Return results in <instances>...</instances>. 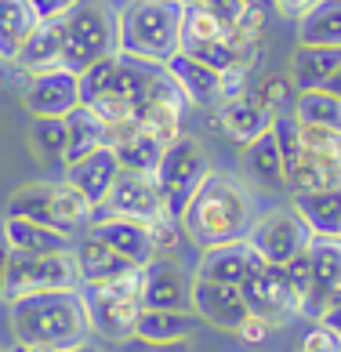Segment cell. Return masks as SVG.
I'll return each instance as SVG.
<instances>
[{"instance_id": "6da1fadb", "label": "cell", "mask_w": 341, "mask_h": 352, "mask_svg": "<svg viewBox=\"0 0 341 352\" xmlns=\"http://www.w3.org/2000/svg\"><path fill=\"white\" fill-rule=\"evenodd\" d=\"M258 218V200L254 189L247 186L240 175L229 171H211L200 189L192 192V200L186 204V211L178 214L182 232L200 247H218L232 240H247Z\"/></svg>"}, {"instance_id": "7a4b0ae2", "label": "cell", "mask_w": 341, "mask_h": 352, "mask_svg": "<svg viewBox=\"0 0 341 352\" xmlns=\"http://www.w3.org/2000/svg\"><path fill=\"white\" fill-rule=\"evenodd\" d=\"M11 331L15 342L25 349H51V352H69L91 338L87 309L76 291H44V294H25L11 302Z\"/></svg>"}, {"instance_id": "3957f363", "label": "cell", "mask_w": 341, "mask_h": 352, "mask_svg": "<svg viewBox=\"0 0 341 352\" xmlns=\"http://www.w3.org/2000/svg\"><path fill=\"white\" fill-rule=\"evenodd\" d=\"M182 0H127L120 8V55L167 66L182 51Z\"/></svg>"}, {"instance_id": "277c9868", "label": "cell", "mask_w": 341, "mask_h": 352, "mask_svg": "<svg viewBox=\"0 0 341 352\" xmlns=\"http://www.w3.org/2000/svg\"><path fill=\"white\" fill-rule=\"evenodd\" d=\"M62 22H65L62 69L80 76L95 62L120 55V11L109 0H76L62 15Z\"/></svg>"}, {"instance_id": "5b68a950", "label": "cell", "mask_w": 341, "mask_h": 352, "mask_svg": "<svg viewBox=\"0 0 341 352\" xmlns=\"http://www.w3.org/2000/svg\"><path fill=\"white\" fill-rule=\"evenodd\" d=\"M80 298L87 309L91 334L102 342L124 345L135 338L138 316H142V269H131L127 276L102 280V283H80Z\"/></svg>"}, {"instance_id": "8992f818", "label": "cell", "mask_w": 341, "mask_h": 352, "mask_svg": "<svg viewBox=\"0 0 341 352\" xmlns=\"http://www.w3.org/2000/svg\"><path fill=\"white\" fill-rule=\"evenodd\" d=\"M211 156H207V146L196 135L182 131L160 156V167L153 171L156 186H160V197L167 204L170 214H182L186 204L192 200V192L200 189V182L211 175Z\"/></svg>"}, {"instance_id": "52a82bcc", "label": "cell", "mask_w": 341, "mask_h": 352, "mask_svg": "<svg viewBox=\"0 0 341 352\" xmlns=\"http://www.w3.org/2000/svg\"><path fill=\"white\" fill-rule=\"evenodd\" d=\"M76 287H80V269H76L73 247L69 251H58V254H19V251H11L0 298L11 305L25 294L76 291Z\"/></svg>"}, {"instance_id": "ba28073f", "label": "cell", "mask_w": 341, "mask_h": 352, "mask_svg": "<svg viewBox=\"0 0 341 352\" xmlns=\"http://www.w3.org/2000/svg\"><path fill=\"white\" fill-rule=\"evenodd\" d=\"M341 189V131L301 124V156L287 171V192Z\"/></svg>"}, {"instance_id": "9c48e42d", "label": "cell", "mask_w": 341, "mask_h": 352, "mask_svg": "<svg viewBox=\"0 0 341 352\" xmlns=\"http://www.w3.org/2000/svg\"><path fill=\"white\" fill-rule=\"evenodd\" d=\"M309 240H312V232H309V226L301 221V214L291 204L287 207H269L265 214L254 218L251 232H247V243H251L258 251V258L269 262V265L294 262V258L309 247Z\"/></svg>"}, {"instance_id": "30bf717a", "label": "cell", "mask_w": 341, "mask_h": 352, "mask_svg": "<svg viewBox=\"0 0 341 352\" xmlns=\"http://www.w3.org/2000/svg\"><path fill=\"white\" fill-rule=\"evenodd\" d=\"M240 294L247 302V312L258 320H265L272 331L287 327L298 312H294V302H291V291H287V272L283 265H269V262H258L247 280L240 283Z\"/></svg>"}, {"instance_id": "8fae6325", "label": "cell", "mask_w": 341, "mask_h": 352, "mask_svg": "<svg viewBox=\"0 0 341 352\" xmlns=\"http://www.w3.org/2000/svg\"><path fill=\"white\" fill-rule=\"evenodd\" d=\"M98 211L102 214L135 218V221H146V226H149V221H156V218H164V214H170L164 197H160L156 178L153 175H142V171H124V167H120V175H116L109 197H106V204H102Z\"/></svg>"}, {"instance_id": "7c38bea8", "label": "cell", "mask_w": 341, "mask_h": 352, "mask_svg": "<svg viewBox=\"0 0 341 352\" xmlns=\"http://www.w3.org/2000/svg\"><path fill=\"white\" fill-rule=\"evenodd\" d=\"M142 305L146 309H192V276L175 254H156L142 265Z\"/></svg>"}, {"instance_id": "4fadbf2b", "label": "cell", "mask_w": 341, "mask_h": 352, "mask_svg": "<svg viewBox=\"0 0 341 352\" xmlns=\"http://www.w3.org/2000/svg\"><path fill=\"white\" fill-rule=\"evenodd\" d=\"M22 109L33 116H55L65 120L76 106H80V76L69 69H51V73H36L30 76V84L19 91Z\"/></svg>"}, {"instance_id": "5bb4252c", "label": "cell", "mask_w": 341, "mask_h": 352, "mask_svg": "<svg viewBox=\"0 0 341 352\" xmlns=\"http://www.w3.org/2000/svg\"><path fill=\"white\" fill-rule=\"evenodd\" d=\"M309 262H312V294L301 316L320 323L323 312L331 309V294L341 283V236H312L309 240Z\"/></svg>"}, {"instance_id": "9a60e30c", "label": "cell", "mask_w": 341, "mask_h": 352, "mask_svg": "<svg viewBox=\"0 0 341 352\" xmlns=\"http://www.w3.org/2000/svg\"><path fill=\"white\" fill-rule=\"evenodd\" d=\"M192 312L200 316V323H211V327L226 331V334H236L240 323L251 316L240 287L196 280V276H192Z\"/></svg>"}, {"instance_id": "2e32d148", "label": "cell", "mask_w": 341, "mask_h": 352, "mask_svg": "<svg viewBox=\"0 0 341 352\" xmlns=\"http://www.w3.org/2000/svg\"><path fill=\"white\" fill-rule=\"evenodd\" d=\"M102 243H109L120 258H127L131 265H149L156 258V243H153V232L146 221H135V218H120V214H102L95 211V221L87 226Z\"/></svg>"}, {"instance_id": "e0dca14e", "label": "cell", "mask_w": 341, "mask_h": 352, "mask_svg": "<svg viewBox=\"0 0 341 352\" xmlns=\"http://www.w3.org/2000/svg\"><path fill=\"white\" fill-rule=\"evenodd\" d=\"M214 124L221 127V135L232 138L236 146H251L254 138H261L272 127V113L258 102L254 95V84L243 91V95H236L229 102H221V106L214 109Z\"/></svg>"}, {"instance_id": "ac0fdd59", "label": "cell", "mask_w": 341, "mask_h": 352, "mask_svg": "<svg viewBox=\"0 0 341 352\" xmlns=\"http://www.w3.org/2000/svg\"><path fill=\"white\" fill-rule=\"evenodd\" d=\"M167 73L175 76V84L182 87V95H186L189 106H196V109H218L221 102H226L221 69L186 55V51H178V55L167 62Z\"/></svg>"}, {"instance_id": "d6986e66", "label": "cell", "mask_w": 341, "mask_h": 352, "mask_svg": "<svg viewBox=\"0 0 341 352\" xmlns=\"http://www.w3.org/2000/svg\"><path fill=\"white\" fill-rule=\"evenodd\" d=\"M116 175H120V160H116L113 146H102L95 153L80 156V160L65 164V182H69L76 192H84V200L95 207V211L106 204Z\"/></svg>"}, {"instance_id": "ffe728a7", "label": "cell", "mask_w": 341, "mask_h": 352, "mask_svg": "<svg viewBox=\"0 0 341 352\" xmlns=\"http://www.w3.org/2000/svg\"><path fill=\"white\" fill-rule=\"evenodd\" d=\"M261 262L258 251L247 240H232V243H218V247H204L200 262H196V280H211V283H229L240 287L247 280V272Z\"/></svg>"}, {"instance_id": "44dd1931", "label": "cell", "mask_w": 341, "mask_h": 352, "mask_svg": "<svg viewBox=\"0 0 341 352\" xmlns=\"http://www.w3.org/2000/svg\"><path fill=\"white\" fill-rule=\"evenodd\" d=\"M62 51H65V22L62 19H41L11 66L30 73V76L51 73V69H62Z\"/></svg>"}, {"instance_id": "7402d4cb", "label": "cell", "mask_w": 341, "mask_h": 352, "mask_svg": "<svg viewBox=\"0 0 341 352\" xmlns=\"http://www.w3.org/2000/svg\"><path fill=\"white\" fill-rule=\"evenodd\" d=\"M109 146L116 153V160H120L124 171H142V175H153L156 167H160V156L167 149V142H160L149 127H142L138 120L135 124H124L116 127Z\"/></svg>"}, {"instance_id": "603a6c76", "label": "cell", "mask_w": 341, "mask_h": 352, "mask_svg": "<svg viewBox=\"0 0 341 352\" xmlns=\"http://www.w3.org/2000/svg\"><path fill=\"white\" fill-rule=\"evenodd\" d=\"M73 258H76V269H80V283H102V280H116V276H127L131 265L127 258H120L109 243H102L91 229H84L80 236L73 240Z\"/></svg>"}, {"instance_id": "cb8c5ba5", "label": "cell", "mask_w": 341, "mask_h": 352, "mask_svg": "<svg viewBox=\"0 0 341 352\" xmlns=\"http://www.w3.org/2000/svg\"><path fill=\"white\" fill-rule=\"evenodd\" d=\"M200 331V316L192 309L175 312V309H142L135 338L153 345H170V342H192V334Z\"/></svg>"}, {"instance_id": "d4e9b609", "label": "cell", "mask_w": 341, "mask_h": 352, "mask_svg": "<svg viewBox=\"0 0 341 352\" xmlns=\"http://www.w3.org/2000/svg\"><path fill=\"white\" fill-rule=\"evenodd\" d=\"M338 62H341V47L298 44L291 62H287V76H291L294 91H320V87H327Z\"/></svg>"}, {"instance_id": "484cf974", "label": "cell", "mask_w": 341, "mask_h": 352, "mask_svg": "<svg viewBox=\"0 0 341 352\" xmlns=\"http://www.w3.org/2000/svg\"><path fill=\"white\" fill-rule=\"evenodd\" d=\"M243 171L251 178V186L269 189V192H287V175L280 160V146L272 138V127L261 138H254L251 146H243Z\"/></svg>"}, {"instance_id": "4316f807", "label": "cell", "mask_w": 341, "mask_h": 352, "mask_svg": "<svg viewBox=\"0 0 341 352\" xmlns=\"http://www.w3.org/2000/svg\"><path fill=\"white\" fill-rule=\"evenodd\" d=\"M291 207L301 214L312 236H341V189H316L291 197Z\"/></svg>"}, {"instance_id": "83f0119b", "label": "cell", "mask_w": 341, "mask_h": 352, "mask_svg": "<svg viewBox=\"0 0 341 352\" xmlns=\"http://www.w3.org/2000/svg\"><path fill=\"white\" fill-rule=\"evenodd\" d=\"M36 11L30 0H0V62L11 66L19 58L22 44L36 30Z\"/></svg>"}, {"instance_id": "f1b7e54d", "label": "cell", "mask_w": 341, "mask_h": 352, "mask_svg": "<svg viewBox=\"0 0 341 352\" xmlns=\"http://www.w3.org/2000/svg\"><path fill=\"white\" fill-rule=\"evenodd\" d=\"M65 131H69V153H65V164L80 160V156L95 153L102 146H109V138H113L109 124L102 120L95 109H87V106H76L69 116H65Z\"/></svg>"}, {"instance_id": "f546056e", "label": "cell", "mask_w": 341, "mask_h": 352, "mask_svg": "<svg viewBox=\"0 0 341 352\" xmlns=\"http://www.w3.org/2000/svg\"><path fill=\"white\" fill-rule=\"evenodd\" d=\"M4 229H8L11 251H19V254H58L73 247V236H62V232L41 226V221L4 218Z\"/></svg>"}, {"instance_id": "4dcf8cb0", "label": "cell", "mask_w": 341, "mask_h": 352, "mask_svg": "<svg viewBox=\"0 0 341 352\" xmlns=\"http://www.w3.org/2000/svg\"><path fill=\"white\" fill-rule=\"evenodd\" d=\"M298 44L341 47V0H316L298 19Z\"/></svg>"}, {"instance_id": "1f68e13d", "label": "cell", "mask_w": 341, "mask_h": 352, "mask_svg": "<svg viewBox=\"0 0 341 352\" xmlns=\"http://www.w3.org/2000/svg\"><path fill=\"white\" fill-rule=\"evenodd\" d=\"M33 156L41 164H62L65 167V153H69V131H65V120L55 116H33L30 131H25Z\"/></svg>"}, {"instance_id": "d6a6232c", "label": "cell", "mask_w": 341, "mask_h": 352, "mask_svg": "<svg viewBox=\"0 0 341 352\" xmlns=\"http://www.w3.org/2000/svg\"><path fill=\"white\" fill-rule=\"evenodd\" d=\"M294 120L305 127H331V131H341V98L331 95V91H298L294 98Z\"/></svg>"}, {"instance_id": "836d02e7", "label": "cell", "mask_w": 341, "mask_h": 352, "mask_svg": "<svg viewBox=\"0 0 341 352\" xmlns=\"http://www.w3.org/2000/svg\"><path fill=\"white\" fill-rule=\"evenodd\" d=\"M254 95H258L261 106L272 113V120H276V116H283V113L294 109L298 91H294V84H291V76H287V73H269L265 80H258Z\"/></svg>"}, {"instance_id": "e575fe53", "label": "cell", "mask_w": 341, "mask_h": 352, "mask_svg": "<svg viewBox=\"0 0 341 352\" xmlns=\"http://www.w3.org/2000/svg\"><path fill=\"white\" fill-rule=\"evenodd\" d=\"M283 272H287V291H291L294 312L301 316V312H305L309 294H312V262H309V251H301L294 262H287Z\"/></svg>"}, {"instance_id": "d590c367", "label": "cell", "mask_w": 341, "mask_h": 352, "mask_svg": "<svg viewBox=\"0 0 341 352\" xmlns=\"http://www.w3.org/2000/svg\"><path fill=\"white\" fill-rule=\"evenodd\" d=\"M149 232H153L156 254H175V247H178V240L186 236V232H182V221H178L175 214H164V218H156V221H149Z\"/></svg>"}, {"instance_id": "8d00e7d4", "label": "cell", "mask_w": 341, "mask_h": 352, "mask_svg": "<svg viewBox=\"0 0 341 352\" xmlns=\"http://www.w3.org/2000/svg\"><path fill=\"white\" fill-rule=\"evenodd\" d=\"M294 352H341V338L327 323H312V331L301 338Z\"/></svg>"}, {"instance_id": "74e56055", "label": "cell", "mask_w": 341, "mask_h": 352, "mask_svg": "<svg viewBox=\"0 0 341 352\" xmlns=\"http://www.w3.org/2000/svg\"><path fill=\"white\" fill-rule=\"evenodd\" d=\"M269 334H272V327H269L265 320H258V316H247V320L240 323V331H236V338H240V342H247V345L265 342Z\"/></svg>"}, {"instance_id": "f35d334b", "label": "cell", "mask_w": 341, "mask_h": 352, "mask_svg": "<svg viewBox=\"0 0 341 352\" xmlns=\"http://www.w3.org/2000/svg\"><path fill=\"white\" fill-rule=\"evenodd\" d=\"M204 4L211 8L221 22H229V25H236V22L243 19V11H247L243 0H204Z\"/></svg>"}, {"instance_id": "ab89813d", "label": "cell", "mask_w": 341, "mask_h": 352, "mask_svg": "<svg viewBox=\"0 0 341 352\" xmlns=\"http://www.w3.org/2000/svg\"><path fill=\"white\" fill-rule=\"evenodd\" d=\"M124 352H192V342L153 345V342H138V338H131V342H124Z\"/></svg>"}, {"instance_id": "60d3db41", "label": "cell", "mask_w": 341, "mask_h": 352, "mask_svg": "<svg viewBox=\"0 0 341 352\" xmlns=\"http://www.w3.org/2000/svg\"><path fill=\"white\" fill-rule=\"evenodd\" d=\"M30 4L36 11V19H62L76 0H30Z\"/></svg>"}, {"instance_id": "b9f144b4", "label": "cell", "mask_w": 341, "mask_h": 352, "mask_svg": "<svg viewBox=\"0 0 341 352\" xmlns=\"http://www.w3.org/2000/svg\"><path fill=\"white\" fill-rule=\"evenodd\" d=\"M312 4H316V0H272V11H280L283 19H294L298 22Z\"/></svg>"}, {"instance_id": "7bdbcfd3", "label": "cell", "mask_w": 341, "mask_h": 352, "mask_svg": "<svg viewBox=\"0 0 341 352\" xmlns=\"http://www.w3.org/2000/svg\"><path fill=\"white\" fill-rule=\"evenodd\" d=\"M8 262H11V240H8V229H4V214H0V291H4Z\"/></svg>"}, {"instance_id": "ee69618b", "label": "cell", "mask_w": 341, "mask_h": 352, "mask_svg": "<svg viewBox=\"0 0 341 352\" xmlns=\"http://www.w3.org/2000/svg\"><path fill=\"white\" fill-rule=\"evenodd\" d=\"M320 323H327V327H331V331H334V334L341 338V305H334V309H327Z\"/></svg>"}, {"instance_id": "f6af8a7d", "label": "cell", "mask_w": 341, "mask_h": 352, "mask_svg": "<svg viewBox=\"0 0 341 352\" xmlns=\"http://www.w3.org/2000/svg\"><path fill=\"white\" fill-rule=\"evenodd\" d=\"M323 91H331V95H338L341 98V62H338V69L331 73V80H327V87Z\"/></svg>"}, {"instance_id": "bcb514c9", "label": "cell", "mask_w": 341, "mask_h": 352, "mask_svg": "<svg viewBox=\"0 0 341 352\" xmlns=\"http://www.w3.org/2000/svg\"><path fill=\"white\" fill-rule=\"evenodd\" d=\"M69 352H102V349L91 345V342H84V345H76V349H69Z\"/></svg>"}, {"instance_id": "7dc6e473", "label": "cell", "mask_w": 341, "mask_h": 352, "mask_svg": "<svg viewBox=\"0 0 341 352\" xmlns=\"http://www.w3.org/2000/svg\"><path fill=\"white\" fill-rule=\"evenodd\" d=\"M243 4H254V8H272V0H243Z\"/></svg>"}, {"instance_id": "c3c4849f", "label": "cell", "mask_w": 341, "mask_h": 352, "mask_svg": "<svg viewBox=\"0 0 341 352\" xmlns=\"http://www.w3.org/2000/svg\"><path fill=\"white\" fill-rule=\"evenodd\" d=\"M8 352H30V349H25V345H19V342H15V345H11Z\"/></svg>"}, {"instance_id": "681fc988", "label": "cell", "mask_w": 341, "mask_h": 352, "mask_svg": "<svg viewBox=\"0 0 341 352\" xmlns=\"http://www.w3.org/2000/svg\"><path fill=\"white\" fill-rule=\"evenodd\" d=\"M182 4H204V0H182Z\"/></svg>"}, {"instance_id": "f907efd6", "label": "cell", "mask_w": 341, "mask_h": 352, "mask_svg": "<svg viewBox=\"0 0 341 352\" xmlns=\"http://www.w3.org/2000/svg\"><path fill=\"white\" fill-rule=\"evenodd\" d=\"M30 352H51V349H30Z\"/></svg>"}, {"instance_id": "816d5d0a", "label": "cell", "mask_w": 341, "mask_h": 352, "mask_svg": "<svg viewBox=\"0 0 341 352\" xmlns=\"http://www.w3.org/2000/svg\"><path fill=\"white\" fill-rule=\"evenodd\" d=\"M0 352H8V349H4V345H0Z\"/></svg>"}]
</instances>
